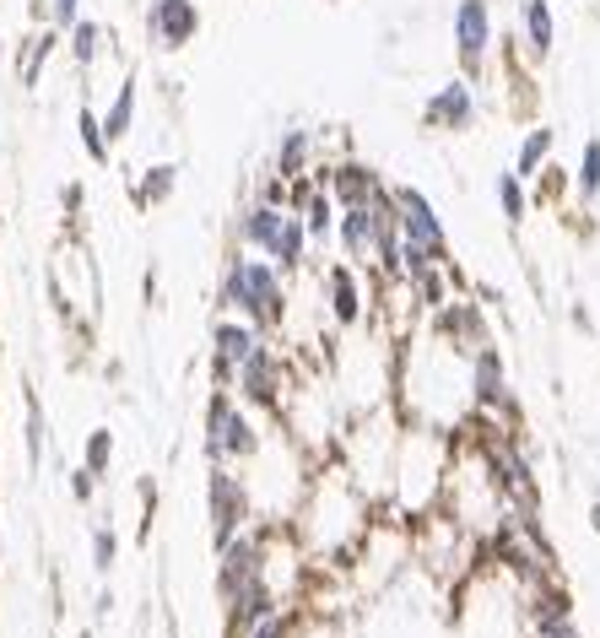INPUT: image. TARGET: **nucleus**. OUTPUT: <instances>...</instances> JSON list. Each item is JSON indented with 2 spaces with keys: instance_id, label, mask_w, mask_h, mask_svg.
<instances>
[{
  "instance_id": "f257e3e1",
  "label": "nucleus",
  "mask_w": 600,
  "mask_h": 638,
  "mask_svg": "<svg viewBox=\"0 0 600 638\" xmlns=\"http://www.w3.org/2000/svg\"><path fill=\"white\" fill-rule=\"evenodd\" d=\"M401 422L460 433L470 422V357L444 341L428 319L395 341V390H390Z\"/></svg>"
},
{
  "instance_id": "f03ea898",
  "label": "nucleus",
  "mask_w": 600,
  "mask_h": 638,
  "mask_svg": "<svg viewBox=\"0 0 600 638\" xmlns=\"http://www.w3.org/2000/svg\"><path fill=\"white\" fill-rule=\"evenodd\" d=\"M374 519H379V503L325 455V461H314L308 487H303L287 525H293V536H298V547L308 552L314 568H346Z\"/></svg>"
},
{
  "instance_id": "7ed1b4c3",
  "label": "nucleus",
  "mask_w": 600,
  "mask_h": 638,
  "mask_svg": "<svg viewBox=\"0 0 600 638\" xmlns=\"http://www.w3.org/2000/svg\"><path fill=\"white\" fill-rule=\"evenodd\" d=\"M454 433L444 428H423V422H401V444H395V471H390V498L384 514L395 519H423L444 503V477H450Z\"/></svg>"
},
{
  "instance_id": "20e7f679",
  "label": "nucleus",
  "mask_w": 600,
  "mask_h": 638,
  "mask_svg": "<svg viewBox=\"0 0 600 638\" xmlns=\"http://www.w3.org/2000/svg\"><path fill=\"white\" fill-rule=\"evenodd\" d=\"M217 315H244L260 335H277L293 315V282L266 255H249L233 244L217 277Z\"/></svg>"
},
{
  "instance_id": "39448f33",
  "label": "nucleus",
  "mask_w": 600,
  "mask_h": 638,
  "mask_svg": "<svg viewBox=\"0 0 600 638\" xmlns=\"http://www.w3.org/2000/svg\"><path fill=\"white\" fill-rule=\"evenodd\" d=\"M395 444H401V412H395V401H384V406H374V412L346 417V428H341L330 461L384 508V498H390V471H395Z\"/></svg>"
},
{
  "instance_id": "423d86ee",
  "label": "nucleus",
  "mask_w": 600,
  "mask_h": 638,
  "mask_svg": "<svg viewBox=\"0 0 600 638\" xmlns=\"http://www.w3.org/2000/svg\"><path fill=\"white\" fill-rule=\"evenodd\" d=\"M271 428L277 422L255 417L233 390H211L206 395V412H200V455H206V466H238L244 471L266 450Z\"/></svg>"
},
{
  "instance_id": "0eeeda50",
  "label": "nucleus",
  "mask_w": 600,
  "mask_h": 638,
  "mask_svg": "<svg viewBox=\"0 0 600 638\" xmlns=\"http://www.w3.org/2000/svg\"><path fill=\"white\" fill-rule=\"evenodd\" d=\"M293 379H298V368H293V357L266 335L244 363H238V379H233V395L249 406V412H260L266 422H282V406H287V390H293Z\"/></svg>"
},
{
  "instance_id": "6e6552de",
  "label": "nucleus",
  "mask_w": 600,
  "mask_h": 638,
  "mask_svg": "<svg viewBox=\"0 0 600 638\" xmlns=\"http://www.w3.org/2000/svg\"><path fill=\"white\" fill-rule=\"evenodd\" d=\"M470 417H487L498 428H525V412H519V395H514V379H509L498 341L470 352Z\"/></svg>"
},
{
  "instance_id": "1a4fd4ad",
  "label": "nucleus",
  "mask_w": 600,
  "mask_h": 638,
  "mask_svg": "<svg viewBox=\"0 0 600 638\" xmlns=\"http://www.w3.org/2000/svg\"><path fill=\"white\" fill-rule=\"evenodd\" d=\"M249 525H255L249 477L238 466H206V530H211V552H222Z\"/></svg>"
},
{
  "instance_id": "9d476101",
  "label": "nucleus",
  "mask_w": 600,
  "mask_h": 638,
  "mask_svg": "<svg viewBox=\"0 0 600 638\" xmlns=\"http://www.w3.org/2000/svg\"><path fill=\"white\" fill-rule=\"evenodd\" d=\"M319 293H325V319L341 335H352V330H363L374 319V277L346 266V260L319 266Z\"/></svg>"
},
{
  "instance_id": "9b49d317",
  "label": "nucleus",
  "mask_w": 600,
  "mask_h": 638,
  "mask_svg": "<svg viewBox=\"0 0 600 638\" xmlns=\"http://www.w3.org/2000/svg\"><path fill=\"white\" fill-rule=\"evenodd\" d=\"M266 541H271V525L255 519L249 530H238L222 552H217V574H211V590H217V606L244 596L249 585L266 579Z\"/></svg>"
},
{
  "instance_id": "f8f14e48",
  "label": "nucleus",
  "mask_w": 600,
  "mask_h": 638,
  "mask_svg": "<svg viewBox=\"0 0 600 638\" xmlns=\"http://www.w3.org/2000/svg\"><path fill=\"white\" fill-rule=\"evenodd\" d=\"M450 38H454V65H460V76L481 82V76H487V60H492V44H498L492 0H454Z\"/></svg>"
},
{
  "instance_id": "ddd939ff",
  "label": "nucleus",
  "mask_w": 600,
  "mask_h": 638,
  "mask_svg": "<svg viewBox=\"0 0 600 638\" xmlns=\"http://www.w3.org/2000/svg\"><path fill=\"white\" fill-rule=\"evenodd\" d=\"M423 131H439V136H465L476 120H481V93L470 76H450L439 82L428 98H423Z\"/></svg>"
},
{
  "instance_id": "4468645a",
  "label": "nucleus",
  "mask_w": 600,
  "mask_h": 638,
  "mask_svg": "<svg viewBox=\"0 0 600 638\" xmlns=\"http://www.w3.org/2000/svg\"><path fill=\"white\" fill-rule=\"evenodd\" d=\"M390 195H395V222H401V238H406V244L433 249L439 260H450V228H444V217H439L433 195H428V189H417V184H390Z\"/></svg>"
},
{
  "instance_id": "2eb2a0df",
  "label": "nucleus",
  "mask_w": 600,
  "mask_h": 638,
  "mask_svg": "<svg viewBox=\"0 0 600 638\" xmlns=\"http://www.w3.org/2000/svg\"><path fill=\"white\" fill-rule=\"evenodd\" d=\"M314 179L335 195V206H374V200H384L390 195V179L374 168V162H363V158H330V162H319L314 168Z\"/></svg>"
},
{
  "instance_id": "dca6fc26",
  "label": "nucleus",
  "mask_w": 600,
  "mask_h": 638,
  "mask_svg": "<svg viewBox=\"0 0 600 638\" xmlns=\"http://www.w3.org/2000/svg\"><path fill=\"white\" fill-rule=\"evenodd\" d=\"M525 623H530V638H585L579 634V617H574V596H568L563 579L530 585V596H525Z\"/></svg>"
},
{
  "instance_id": "f3484780",
  "label": "nucleus",
  "mask_w": 600,
  "mask_h": 638,
  "mask_svg": "<svg viewBox=\"0 0 600 638\" xmlns=\"http://www.w3.org/2000/svg\"><path fill=\"white\" fill-rule=\"evenodd\" d=\"M142 27H147L151 49L173 54V49H189V44L200 38L206 16H200V5H195V0H147Z\"/></svg>"
},
{
  "instance_id": "a211bd4d",
  "label": "nucleus",
  "mask_w": 600,
  "mask_h": 638,
  "mask_svg": "<svg viewBox=\"0 0 600 638\" xmlns=\"http://www.w3.org/2000/svg\"><path fill=\"white\" fill-rule=\"evenodd\" d=\"M428 324L444 335V341H454L465 357L476 352V346H487L492 341V324H487V304H476V293H454L444 309H433L428 315Z\"/></svg>"
},
{
  "instance_id": "6ab92c4d",
  "label": "nucleus",
  "mask_w": 600,
  "mask_h": 638,
  "mask_svg": "<svg viewBox=\"0 0 600 638\" xmlns=\"http://www.w3.org/2000/svg\"><path fill=\"white\" fill-rule=\"evenodd\" d=\"M374 244H379V211L374 206H341L335 217V249L346 266L374 271Z\"/></svg>"
},
{
  "instance_id": "aec40b11",
  "label": "nucleus",
  "mask_w": 600,
  "mask_h": 638,
  "mask_svg": "<svg viewBox=\"0 0 600 638\" xmlns=\"http://www.w3.org/2000/svg\"><path fill=\"white\" fill-rule=\"evenodd\" d=\"M514 11H519V27H514V44H525V60H552V49H558V11H552V0H514Z\"/></svg>"
},
{
  "instance_id": "412c9836",
  "label": "nucleus",
  "mask_w": 600,
  "mask_h": 638,
  "mask_svg": "<svg viewBox=\"0 0 600 638\" xmlns=\"http://www.w3.org/2000/svg\"><path fill=\"white\" fill-rule=\"evenodd\" d=\"M282 217H287V206H266V200L249 195L238 206V217H233V244L249 249V255H266L277 244V233H282Z\"/></svg>"
},
{
  "instance_id": "4be33fe9",
  "label": "nucleus",
  "mask_w": 600,
  "mask_h": 638,
  "mask_svg": "<svg viewBox=\"0 0 600 638\" xmlns=\"http://www.w3.org/2000/svg\"><path fill=\"white\" fill-rule=\"evenodd\" d=\"M319 168V131H308V125H287L282 136H277V152H271V173L277 179H303V173H314Z\"/></svg>"
},
{
  "instance_id": "5701e85b",
  "label": "nucleus",
  "mask_w": 600,
  "mask_h": 638,
  "mask_svg": "<svg viewBox=\"0 0 600 638\" xmlns=\"http://www.w3.org/2000/svg\"><path fill=\"white\" fill-rule=\"evenodd\" d=\"M266 260H271L287 282H298L303 271L314 266V244H308V228H303L298 211H287V217H282V233H277V244L266 249Z\"/></svg>"
},
{
  "instance_id": "b1692460",
  "label": "nucleus",
  "mask_w": 600,
  "mask_h": 638,
  "mask_svg": "<svg viewBox=\"0 0 600 638\" xmlns=\"http://www.w3.org/2000/svg\"><path fill=\"white\" fill-rule=\"evenodd\" d=\"M266 335L249 324L244 315H217L211 319V363H228V368H238L255 346H260Z\"/></svg>"
},
{
  "instance_id": "393cba45",
  "label": "nucleus",
  "mask_w": 600,
  "mask_h": 638,
  "mask_svg": "<svg viewBox=\"0 0 600 638\" xmlns=\"http://www.w3.org/2000/svg\"><path fill=\"white\" fill-rule=\"evenodd\" d=\"M103 49H109V27L82 11V16L65 27V54H71V65H76V71H93V65L103 60Z\"/></svg>"
},
{
  "instance_id": "a878e982",
  "label": "nucleus",
  "mask_w": 600,
  "mask_h": 638,
  "mask_svg": "<svg viewBox=\"0 0 600 638\" xmlns=\"http://www.w3.org/2000/svg\"><path fill=\"white\" fill-rule=\"evenodd\" d=\"M303 228H308V244L314 249H325V244H335V217H341V206H335V195L314 179V189H308V200L298 206Z\"/></svg>"
},
{
  "instance_id": "bb28decb",
  "label": "nucleus",
  "mask_w": 600,
  "mask_h": 638,
  "mask_svg": "<svg viewBox=\"0 0 600 638\" xmlns=\"http://www.w3.org/2000/svg\"><path fill=\"white\" fill-rule=\"evenodd\" d=\"M179 162H151V168H142V179L131 184V206L136 211H157V206H168L173 200V189H179Z\"/></svg>"
},
{
  "instance_id": "cd10ccee",
  "label": "nucleus",
  "mask_w": 600,
  "mask_h": 638,
  "mask_svg": "<svg viewBox=\"0 0 600 638\" xmlns=\"http://www.w3.org/2000/svg\"><path fill=\"white\" fill-rule=\"evenodd\" d=\"M492 200H498V217H503L514 233L525 228V217H530V206H536V200H530V184H525L514 168H498V173H492Z\"/></svg>"
},
{
  "instance_id": "c85d7f7f",
  "label": "nucleus",
  "mask_w": 600,
  "mask_h": 638,
  "mask_svg": "<svg viewBox=\"0 0 600 638\" xmlns=\"http://www.w3.org/2000/svg\"><path fill=\"white\" fill-rule=\"evenodd\" d=\"M136 114H142V87H136V71H125V82L114 87V103L103 109V131H109V142H114V147H120V142H131Z\"/></svg>"
},
{
  "instance_id": "c756f323",
  "label": "nucleus",
  "mask_w": 600,
  "mask_h": 638,
  "mask_svg": "<svg viewBox=\"0 0 600 638\" xmlns=\"http://www.w3.org/2000/svg\"><path fill=\"white\" fill-rule=\"evenodd\" d=\"M558 152V131L552 125H530L525 136H519V152H514V173L525 179V184H536L541 179V168L552 162Z\"/></svg>"
},
{
  "instance_id": "7c9ffc66",
  "label": "nucleus",
  "mask_w": 600,
  "mask_h": 638,
  "mask_svg": "<svg viewBox=\"0 0 600 638\" xmlns=\"http://www.w3.org/2000/svg\"><path fill=\"white\" fill-rule=\"evenodd\" d=\"M60 49H65V33H60V27H38V33L22 44V60H16V76H22V87H33V82H38V71H44V65H49Z\"/></svg>"
},
{
  "instance_id": "2f4dec72",
  "label": "nucleus",
  "mask_w": 600,
  "mask_h": 638,
  "mask_svg": "<svg viewBox=\"0 0 600 638\" xmlns=\"http://www.w3.org/2000/svg\"><path fill=\"white\" fill-rule=\"evenodd\" d=\"M76 142H82L87 162H98V168L114 162V142H109V131H103V114H93L87 103L76 109Z\"/></svg>"
},
{
  "instance_id": "473e14b6",
  "label": "nucleus",
  "mask_w": 600,
  "mask_h": 638,
  "mask_svg": "<svg viewBox=\"0 0 600 638\" xmlns=\"http://www.w3.org/2000/svg\"><path fill=\"white\" fill-rule=\"evenodd\" d=\"M574 200H579L585 211L600 200V136H590L585 152H579V162H574Z\"/></svg>"
},
{
  "instance_id": "72a5a7b5",
  "label": "nucleus",
  "mask_w": 600,
  "mask_h": 638,
  "mask_svg": "<svg viewBox=\"0 0 600 638\" xmlns=\"http://www.w3.org/2000/svg\"><path fill=\"white\" fill-rule=\"evenodd\" d=\"M87 557H93V574H114V563H120V530L109 525V519H98L93 530H87Z\"/></svg>"
},
{
  "instance_id": "f704fd0d",
  "label": "nucleus",
  "mask_w": 600,
  "mask_h": 638,
  "mask_svg": "<svg viewBox=\"0 0 600 638\" xmlns=\"http://www.w3.org/2000/svg\"><path fill=\"white\" fill-rule=\"evenodd\" d=\"M114 455H120V444H114V428H93V433L82 439V466H87V471H93L98 481L114 471Z\"/></svg>"
},
{
  "instance_id": "c9c22d12",
  "label": "nucleus",
  "mask_w": 600,
  "mask_h": 638,
  "mask_svg": "<svg viewBox=\"0 0 600 638\" xmlns=\"http://www.w3.org/2000/svg\"><path fill=\"white\" fill-rule=\"evenodd\" d=\"M44 450H49V428H44V406H38V395L27 390V466H33V471L44 466Z\"/></svg>"
},
{
  "instance_id": "e433bc0d",
  "label": "nucleus",
  "mask_w": 600,
  "mask_h": 638,
  "mask_svg": "<svg viewBox=\"0 0 600 638\" xmlns=\"http://www.w3.org/2000/svg\"><path fill=\"white\" fill-rule=\"evenodd\" d=\"M568 189H574V173H563V168H552V162H547V168H541V179H536V195H530V200H563Z\"/></svg>"
},
{
  "instance_id": "4c0bfd02",
  "label": "nucleus",
  "mask_w": 600,
  "mask_h": 638,
  "mask_svg": "<svg viewBox=\"0 0 600 638\" xmlns=\"http://www.w3.org/2000/svg\"><path fill=\"white\" fill-rule=\"evenodd\" d=\"M255 200H266V206H287V179L266 173V179L255 184Z\"/></svg>"
},
{
  "instance_id": "58836bf2",
  "label": "nucleus",
  "mask_w": 600,
  "mask_h": 638,
  "mask_svg": "<svg viewBox=\"0 0 600 638\" xmlns=\"http://www.w3.org/2000/svg\"><path fill=\"white\" fill-rule=\"evenodd\" d=\"M44 5H49V27H60V33L82 16V0H44Z\"/></svg>"
},
{
  "instance_id": "ea45409f",
  "label": "nucleus",
  "mask_w": 600,
  "mask_h": 638,
  "mask_svg": "<svg viewBox=\"0 0 600 638\" xmlns=\"http://www.w3.org/2000/svg\"><path fill=\"white\" fill-rule=\"evenodd\" d=\"M71 498H76V503H93V498H98V477H93L87 466L71 471Z\"/></svg>"
},
{
  "instance_id": "a19ab883",
  "label": "nucleus",
  "mask_w": 600,
  "mask_h": 638,
  "mask_svg": "<svg viewBox=\"0 0 600 638\" xmlns=\"http://www.w3.org/2000/svg\"><path fill=\"white\" fill-rule=\"evenodd\" d=\"M93 612L109 617V612H114V590H98V596H93Z\"/></svg>"
},
{
  "instance_id": "79ce46f5",
  "label": "nucleus",
  "mask_w": 600,
  "mask_h": 638,
  "mask_svg": "<svg viewBox=\"0 0 600 638\" xmlns=\"http://www.w3.org/2000/svg\"><path fill=\"white\" fill-rule=\"evenodd\" d=\"M590 525H596V530H600V503H596V508H590Z\"/></svg>"
},
{
  "instance_id": "37998d69",
  "label": "nucleus",
  "mask_w": 600,
  "mask_h": 638,
  "mask_svg": "<svg viewBox=\"0 0 600 638\" xmlns=\"http://www.w3.org/2000/svg\"><path fill=\"white\" fill-rule=\"evenodd\" d=\"M0 379H5V346H0Z\"/></svg>"
}]
</instances>
